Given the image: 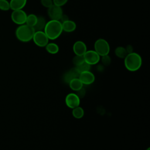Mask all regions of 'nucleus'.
I'll list each match as a JSON object with an SVG mask.
<instances>
[{"mask_svg": "<svg viewBox=\"0 0 150 150\" xmlns=\"http://www.w3.org/2000/svg\"><path fill=\"white\" fill-rule=\"evenodd\" d=\"M83 57L85 62L90 65L96 64L100 60V56L94 50H87Z\"/></svg>", "mask_w": 150, "mask_h": 150, "instance_id": "nucleus-7", "label": "nucleus"}, {"mask_svg": "<svg viewBox=\"0 0 150 150\" xmlns=\"http://www.w3.org/2000/svg\"><path fill=\"white\" fill-rule=\"evenodd\" d=\"M62 25L63 31H64L68 33H70L74 31L77 27L76 23H75V22L70 19L64 22H62Z\"/></svg>", "mask_w": 150, "mask_h": 150, "instance_id": "nucleus-14", "label": "nucleus"}, {"mask_svg": "<svg viewBox=\"0 0 150 150\" xmlns=\"http://www.w3.org/2000/svg\"><path fill=\"white\" fill-rule=\"evenodd\" d=\"M101 62L102 63L105 65V66H108L111 63V58L110 57L108 56V54L107 55H104L101 56Z\"/></svg>", "mask_w": 150, "mask_h": 150, "instance_id": "nucleus-24", "label": "nucleus"}, {"mask_svg": "<svg viewBox=\"0 0 150 150\" xmlns=\"http://www.w3.org/2000/svg\"><path fill=\"white\" fill-rule=\"evenodd\" d=\"M70 88L75 91H78L83 87V83L81 82L79 78H74L72 79L69 83Z\"/></svg>", "mask_w": 150, "mask_h": 150, "instance_id": "nucleus-15", "label": "nucleus"}, {"mask_svg": "<svg viewBox=\"0 0 150 150\" xmlns=\"http://www.w3.org/2000/svg\"><path fill=\"white\" fill-rule=\"evenodd\" d=\"M26 3L27 0H11L9 1L10 9L12 11L22 9Z\"/></svg>", "mask_w": 150, "mask_h": 150, "instance_id": "nucleus-13", "label": "nucleus"}, {"mask_svg": "<svg viewBox=\"0 0 150 150\" xmlns=\"http://www.w3.org/2000/svg\"><path fill=\"white\" fill-rule=\"evenodd\" d=\"M84 114V110L83 109V108H81L80 106H78L73 108L72 115L74 118L77 119L81 118L83 117Z\"/></svg>", "mask_w": 150, "mask_h": 150, "instance_id": "nucleus-19", "label": "nucleus"}, {"mask_svg": "<svg viewBox=\"0 0 150 150\" xmlns=\"http://www.w3.org/2000/svg\"><path fill=\"white\" fill-rule=\"evenodd\" d=\"M27 15L26 13L23 9H19L13 11L11 17L12 21L18 25H21L25 23Z\"/></svg>", "mask_w": 150, "mask_h": 150, "instance_id": "nucleus-6", "label": "nucleus"}, {"mask_svg": "<svg viewBox=\"0 0 150 150\" xmlns=\"http://www.w3.org/2000/svg\"><path fill=\"white\" fill-rule=\"evenodd\" d=\"M79 79L83 84L88 85L92 84L94 81L95 76L90 71H87L81 73L79 76Z\"/></svg>", "mask_w": 150, "mask_h": 150, "instance_id": "nucleus-11", "label": "nucleus"}, {"mask_svg": "<svg viewBox=\"0 0 150 150\" xmlns=\"http://www.w3.org/2000/svg\"><path fill=\"white\" fill-rule=\"evenodd\" d=\"M146 150H150V149H149V148H148Z\"/></svg>", "mask_w": 150, "mask_h": 150, "instance_id": "nucleus-30", "label": "nucleus"}, {"mask_svg": "<svg viewBox=\"0 0 150 150\" xmlns=\"http://www.w3.org/2000/svg\"><path fill=\"white\" fill-rule=\"evenodd\" d=\"M142 58L141 56L135 53H128L124 58V65L125 68L130 71L138 70L142 65Z\"/></svg>", "mask_w": 150, "mask_h": 150, "instance_id": "nucleus-2", "label": "nucleus"}, {"mask_svg": "<svg viewBox=\"0 0 150 150\" xmlns=\"http://www.w3.org/2000/svg\"><path fill=\"white\" fill-rule=\"evenodd\" d=\"M37 21H38V16H36L35 14L30 13L27 15L25 24L33 28L36 25Z\"/></svg>", "mask_w": 150, "mask_h": 150, "instance_id": "nucleus-18", "label": "nucleus"}, {"mask_svg": "<svg viewBox=\"0 0 150 150\" xmlns=\"http://www.w3.org/2000/svg\"><path fill=\"white\" fill-rule=\"evenodd\" d=\"M35 30L33 27L26 24L19 25L15 30L16 38L22 42H28L32 40Z\"/></svg>", "mask_w": 150, "mask_h": 150, "instance_id": "nucleus-3", "label": "nucleus"}, {"mask_svg": "<svg viewBox=\"0 0 150 150\" xmlns=\"http://www.w3.org/2000/svg\"><path fill=\"white\" fill-rule=\"evenodd\" d=\"M45 49L46 51L50 54H56L58 53L59 50V46L55 43H48L47 45L45 46Z\"/></svg>", "mask_w": 150, "mask_h": 150, "instance_id": "nucleus-17", "label": "nucleus"}, {"mask_svg": "<svg viewBox=\"0 0 150 150\" xmlns=\"http://www.w3.org/2000/svg\"><path fill=\"white\" fill-rule=\"evenodd\" d=\"M43 31L49 40H55L63 32L62 22L60 21L50 19L46 22Z\"/></svg>", "mask_w": 150, "mask_h": 150, "instance_id": "nucleus-1", "label": "nucleus"}, {"mask_svg": "<svg viewBox=\"0 0 150 150\" xmlns=\"http://www.w3.org/2000/svg\"><path fill=\"white\" fill-rule=\"evenodd\" d=\"M80 73L77 70L76 67L71 69L68 71L66 72L63 76V81L66 83H69V82L74 78H79Z\"/></svg>", "mask_w": 150, "mask_h": 150, "instance_id": "nucleus-12", "label": "nucleus"}, {"mask_svg": "<svg viewBox=\"0 0 150 150\" xmlns=\"http://www.w3.org/2000/svg\"><path fill=\"white\" fill-rule=\"evenodd\" d=\"M10 9L9 2L7 0H0V10L6 11Z\"/></svg>", "mask_w": 150, "mask_h": 150, "instance_id": "nucleus-23", "label": "nucleus"}, {"mask_svg": "<svg viewBox=\"0 0 150 150\" xmlns=\"http://www.w3.org/2000/svg\"><path fill=\"white\" fill-rule=\"evenodd\" d=\"M47 9L48 16L52 20L60 21L62 15L63 14L62 7L53 5Z\"/></svg>", "mask_w": 150, "mask_h": 150, "instance_id": "nucleus-8", "label": "nucleus"}, {"mask_svg": "<svg viewBox=\"0 0 150 150\" xmlns=\"http://www.w3.org/2000/svg\"><path fill=\"white\" fill-rule=\"evenodd\" d=\"M69 19V17H68V16L67 15L63 14L62 17H61V18H60V21L62 23V22H65V21H67Z\"/></svg>", "mask_w": 150, "mask_h": 150, "instance_id": "nucleus-28", "label": "nucleus"}, {"mask_svg": "<svg viewBox=\"0 0 150 150\" xmlns=\"http://www.w3.org/2000/svg\"><path fill=\"white\" fill-rule=\"evenodd\" d=\"M46 21L45 18L42 16H38V21L33 27L35 31H40V30H43L45 26L46 25Z\"/></svg>", "mask_w": 150, "mask_h": 150, "instance_id": "nucleus-16", "label": "nucleus"}, {"mask_svg": "<svg viewBox=\"0 0 150 150\" xmlns=\"http://www.w3.org/2000/svg\"><path fill=\"white\" fill-rule=\"evenodd\" d=\"M85 90L82 87L81 88H80V90H79L78 91H77V93H76L77 94V96L80 98H81L83 97H84L85 96Z\"/></svg>", "mask_w": 150, "mask_h": 150, "instance_id": "nucleus-27", "label": "nucleus"}, {"mask_svg": "<svg viewBox=\"0 0 150 150\" xmlns=\"http://www.w3.org/2000/svg\"><path fill=\"white\" fill-rule=\"evenodd\" d=\"M80 99L76 93H69L66 97L65 103L68 107L73 109L79 106L80 103Z\"/></svg>", "mask_w": 150, "mask_h": 150, "instance_id": "nucleus-9", "label": "nucleus"}, {"mask_svg": "<svg viewBox=\"0 0 150 150\" xmlns=\"http://www.w3.org/2000/svg\"><path fill=\"white\" fill-rule=\"evenodd\" d=\"M114 52L116 56L120 59H124L127 54H128L125 48L122 46H118L116 47Z\"/></svg>", "mask_w": 150, "mask_h": 150, "instance_id": "nucleus-20", "label": "nucleus"}, {"mask_svg": "<svg viewBox=\"0 0 150 150\" xmlns=\"http://www.w3.org/2000/svg\"><path fill=\"white\" fill-rule=\"evenodd\" d=\"M94 50L100 56L108 54L110 51V47L108 42L103 38L98 39L96 40L94 45Z\"/></svg>", "mask_w": 150, "mask_h": 150, "instance_id": "nucleus-4", "label": "nucleus"}, {"mask_svg": "<svg viewBox=\"0 0 150 150\" xmlns=\"http://www.w3.org/2000/svg\"><path fill=\"white\" fill-rule=\"evenodd\" d=\"M67 1L68 0H53V4L54 5L62 7L64 5Z\"/></svg>", "mask_w": 150, "mask_h": 150, "instance_id": "nucleus-26", "label": "nucleus"}, {"mask_svg": "<svg viewBox=\"0 0 150 150\" xmlns=\"http://www.w3.org/2000/svg\"><path fill=\"white\" fill-rule=\"evenodd\" d=\"M126 50H127V53H132L133 52V47L132 46V45H128L126 46V47H125Z\"/></svg>", "mask_w": 150, "mask_h": 150, "instance_id": "nucleus-29", "label": "nucleus"}, {"mask_svg": "<svg viewBox=\"0 0 150 150\" xmlns=\"http://www.w3.org/2000/svg\"><path fill=\"white\" fill-rule=\"evenodd\" d=\"M73 50L76 55L83 56L87 50V46L84 42L81 40H77L73 44Z\"/></svg>", "mask_w": 150, "mask_h": 150, "instance_id": "nucleus-10", "label": "nucleus"}, {"mask_svg": "<svg viewBox=\"0 0 150 150\" xmlns=\"http://www.w3.org/2000/svg\"><path fill=\"white\" fill-rule=\"evenodd\" d=\"M73 63L75 66H77L83 62H84V59L83 56H80V55H76L73 58Z\"/></svg>", "mask_w": 150, "mask_h": 150, "instance_id": "nucleus-22", "label": "nucleus"}, {"mask_svg": "<svg viewBox=\"0 0 150 150\" xmlns=\"http://www.w3.org/2000/svg\"><path fill=\"white\" fill-rule=\"evenodd\" d=\"M40 3L43 6L46 8H49L53 5V0H40Z\"/></svg>", "mask_w": 150, "mask_h": 150, "instance_id": "nucleus-25", "label": "nucleus"}, {"mask_svg": "<svg viewBox=\"0 0 150 150\" xmlns=\"http://www.w3.org/2000/svg\"><path fill=\"white\" fill-rule=\"evenodd\" d=\"M75 67H76V69H77L79 72L80 73H81L82 72L89 71V70L90 69L91 65L88 64V63H87L86 62H84L83 63H81V64H80V65H79L77 66H75Z\"/></svg>", "mask_w": 150, "mask_h": 150, "instance_id": "nucleus-21", "label": "nucleus"}, {"mask_svg": "<svg viewBox=\"0 0 150 150\" xmlns=\"http://www.w3.org/2000/svg\"><path fill=\"white\" fill-rule=\"evenodd\" d=\"M32 40L34 43L40 47H45L49 40L43 30L35 31Z\"/></svg>", "mask_w": 150, "mask_h": 150, "instance_id": "nucleus-5", "label": "nucleus"}]
</instances>
